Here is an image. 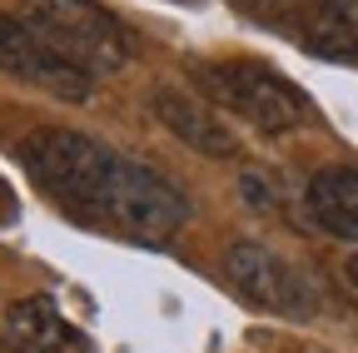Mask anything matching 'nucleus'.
Returning <instances> with one entry per match:
<instances>
[{
    "mask_svg": "<svg viewBox=\"0 0 358 353\" xmlns=\"http://www.w3.org/2000/svg\"><path fill=\"white\" fill-rule=\"evenodd\" d=\"M224 279H229L249 303L268 308V314H284V319L313 314L303 274L294 269V264H284L274 249H264V244H234L229 254H224Z\"/></svg>",
    "mask_w": 358,
    "mask_h": 353,
    "instance_id": "nucleus-6",
    "label": "nucleus"
},
{
    "mask_svg": "<svg viewBox=\"0 0 358 353\" xmlns=\"http://www.w3.org/2000/svg\"><path fill=\"white\" fill-rule=\"evenodd\" d=\"M20 20L85 75H115L129 60V35L100 0H20Z\"/></svg>",
    "mask_w": 358,
    "mask_h": 353,
    "instance_id": "nucleus-2",
    "label": "nucleus"
},
{
    "mask_svg": "<svg viewBox=\"0 0 358 353\" xmlns=\"http://www.w3.org/2000/svg\"><path fill=\"white\" fill-rule=\"evenodd\" d=\"M348 284H353V289H358V254H353V259H348Z\"/></svg>",
    "mask_w": 358,
    "mask_h": 353,
    "instance_id": "nucleus-12",
    "label": "nucleus"
},
{
    "mask_svg": "<svg viewBox=\"0 0 358 353\" xmlns=\"http://www.w3.org/2000/svg\"><path fill=\"white\" fill-rule=\"evenodd\" d=\"M0 70L20 85L55 95L65 105H85L95 95V75H85L80 65H70L45 35H35L20 15H0Z\"/></svg>",
    "mask_w": 358,
    "mask_h": 353,
    "instance_id": "nucleus-5",
    "label": "nucleus"
},
{
    "mask_svg": "<svg viewBox=\"0 0 358 353\" xmlns=\"http://www.w3.org/2000/svg\"><path fill=\"white\" fill-rule=\"evenodd\" d=\"M308 219L319 224L324 234L358 244V169L348 164H329L308 180Z\"/></svg>",
    "mask_w": 358,
    "mask_h": 353,
    "instance_id": "nucleus-9",
    "label": "nucleus"
},
{
    "mask_svg": "<svg viewBox=\"0 0 358 353\" xmlns=\"http://www.w3.org/2000/svg\"><path fill=\"white\" fill-rule=\"evenodd\" d=\"M303 45L324 60H358V0H319L308 10Z\"/></svg>",
    "mask_w": 358,
    "mask_h": 353,
    "instance_id": "nucleus-10",
    "label": "nucleus"
},
{
    "mask_svg": "<svg viewBox=\"0 0 358 353\" xmlns=\"http://www.w3.org/2000/svg\"><path fill=\"white\" fill-rule=\"evenodd\" d=\"M100 219H110V224H120L124 234L155 244V239H169L179 224H185V219H189V204H185V194H179L164 174L134 164V159H120Z\"/></svg>",
    "mask_w": 358,
    "mask_h": 353,
    "instance_id": "nucleus-4",
    "label": "nucleus"
},
{
    "mask_svg": "<svg viewBox=\"0 0 358 353\" xmlns=\"http://www.w3.org/2000/svg\"><path fill=\"white\" fill-rule=\"evenodd\" d=\"M6 348L10 353H85L75 324L55 314L50 298H20L6 314Z\"/></svg>",
    "mask_w": 358,
    "mask_h": 353,
    "instance_id": "nucleus-8",
    "label": "nucleus"
},
{
    "mask_svg": "<svg viewBox=\"0 0 358 353\" xmlns=\"http://www.w3.org/2000/svg\"><path fill=\"white\" fill-rule=\"evenodd\" d=\"M10 214H15V199H10V189H6V185H0V224H6Z\"/></svg>",
    "mask_w": 358,
    "mask_h": 353,
    "instance_id": "nucleus-11",
    "label": "nucleus"
},
{
    "mask_svg": "<svg viewBox=\"0 0 358 353\" xmlns=\"http://www.w3.org/2000/svg\"><path fill=\"white\" fill-rule=\"evenodd\" d=\"M20 159L30 169V180L55 204L75 214H95V219L105 214V194H110L120 154L105 150L100 140L80 135V129H35L20 145Z\"/></svg>",
    "mask_w": 358,
    "mask_h": 353,
    "instance_id": "nucleus-1",
    "label": "nucleus"
},
{
    "mask_svg": "<svg viewBox=\"0 0 358 353\" xmlns=\"http://www.w3.org/2000/svg\"><path fill=\"white\" fill-rule=\"evenodd\" d=\"M189 80L199 85V95H209L214 105L234 110L239 120H249L264 135H284L303 120V95L294 85L264 65L249 60H194Z\"/></svg>",
    "mask_w": 358,
    "mask_h": 353,
    "instance_id": "nucleus-3",
    "label": "nucleus"
},
{
    "mask_svg": "<svg viewBox=\"0 0 358 353\" xmlns=\"http://www.w3.org/2000/svg\"><path fill=\"white\" fill-rule=\"evenodd\" d=\"M150 110L155 120L169 129L174 140H185L189 150L209 154V159H239V135L229 124H224V115H214L199 95H185V90H155L150 95Z\"/></svg>",
    "mask_w": 358,
    "mask_h": 353,
    "instance_id": "nucleus-7",
    "label": "nucleus"
}]
</instances>
